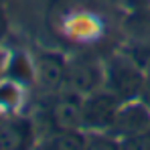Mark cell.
<instances>
[{
  "mask_svg": "<svg viewBox=\"0 0 150 150\" xmlns=\"http://www.w3.org/2000/svg\"><path fill=\"white\" fill-rule=\"evenodd\" d=\"M144 83V69L130 57L116 55L105 65V79L103 87L114 93L120 101H132L140 98V89Z\"/></svg>",
  "mask_w": 150,
  "mask_h": 150,
  "instance_id": "obj_1",
  "label": "cell"
},
{
  "mask_svg": "<svg viewBox=\"0 0 150 150\" xmlns=\"http://www.w3.org/2000/svg\"><path fill=\"white\" fill-rule=\"evenodd\" d=\"M103 79H105V67H101L89 55L75 57L67 63V81H65L67 91L85 98L103 87Z\"/></svg>",
  "mask_w": 150,
  "mask_h": 150,
  "instance_id": "obj_2",
  "label": "cell"
},
{
  "mask_svg": "<svg viewBox=\"0 0 150 150\" xmlns=\"http://www.w3.org/2000/svg\"><path fill=\"white\" fill-rule=\"evenodd\" d=\"M124 101H120L105 87L83 98V128L85 130H110L118 110Z\"/></svg>",
  "mask_w": 150,
  "mask_h": 150,
  "instance_id": "obj_3",
  "label": "cell"
},
{
  "mask_svg": "<svg viewBox=\"0 0 150 150\" xmlns=\"http://www.w3.org/2000/svg\"><path fill=\"white\" fill-rule=\"evenodd\" d=\"M146 128H150V108L144 101H138V103L126 101L120 105L118 116L108 132L122 140V138H128V136L142 132Z\"/></svg>",
  "mask_w": 150,
  "mask_h": 150,
  "instance_id": "obj_4",
  "label": "cell"
},
{
  "mask_svg": "<svg viewBox=\"0 0 150 150\" xmlns=\"http://www.w3.org/2000/svg\"><path fill=\"white\" fill-rule=\"evenodd\" d=\"M53 130H83V98L73 91L59 96L51 105Z\"/></svg>",
  "mask_w": 150,
  "mask_h": 150,
  "instance_id": "obj_5",
  "label": "cell"
},
{
  "mask_svg": "<svg viewBox=\"0 0 150 150\" xmlns=\"http://www.w3.org/2000/svg\"><path fill=\"white\" fill-rule=\"evenodd\" d=\"M37 77L47 91H61L67 81V61L55 53L41 55L37 61Z\"/></svg>",
  "mask_w": 150,
  "mask_h": 150,
  "instance_id": "obj_6",
  "label": "cell"
},
{
  "mask_svg": "<svg viewBox=\"0 0 150 150\" xmlns=\"http://www.w3.org/2000/svg\"><path fill=\"white\" fill-rule=\"evenodd\" d=\"M33 140L30 126L23 120H6L0 122V150L26 148Z\"/></svg>",
  "mask_w": 150,
  "mask_h": 150,
  "instance_id": "obj_7",
  "label": "cell"
},
{
  "mask_svg": "<svg viewBox=\"0 0 150 150\" xmlns=\"http://www.w3.org/2000/svg\"><path fill=\"white\" fill-rule=\"evenodd\" d=\"M89 140L81 130H53L43 140V148L53 150H79L87 148Z\"/></svg>",
  "mask_w": 150,
  "mask_h": 150,
  "instance_id": "obj_8",
  "label": "cell"
},
{
  "mask_svg": "<svg viewBox=\"0 0 150 150\" xmlns=\"http://www.w3.org/2000/svg\"><path fill=\"white\" fill-rule=\"evenodd\" d=\"M120 148H150V128L142 130V132H136L128 138H122L120 140Z\"/></svg>",
  "mask_w": 150,
  "mask_h": 150,
  "instance_id": "obj_9",
  "label": "cell"
},
{
  "mask_svg": "<svg viewBox=\"0 0 150 150\" xmlns=\"http://www.w3.org/2000/svg\"><path fill=\"white\" fill-rule=\"evenodd\" d=\"M140 101H144L150 108V73H144V83L140 89Z\"/></svg>",
  "mask_w": 150,
  "mask_h": 150,
  "instance_id": "obj_10",
  "label": "cell"
}]
</instances>
